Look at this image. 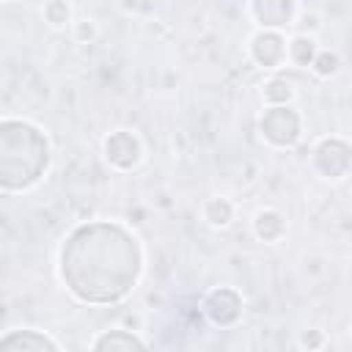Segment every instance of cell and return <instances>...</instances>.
<instances>
[{
	"instance_id": "5",
	"label": "cell",
	"mask_w": 352,
	"mask_h": 352,
	"mask_svg": "<svg viewBox=\"0 0 352 352\" xmlns=\"http://www.w3.org/2000/svg\"><path fill=\"white\" fill-rule=\"evenodd\" d=\"M206 314L214 324H231L242 314V297L234 289H217L206 297Z\"/></svg>"
},
{
	"instance_id": "6",
	"label": "cell",
	"mask_w": 352,
	"mask_h": 352,
	"mask_svg": "<svg viewBox=\"0 0 352 352\" xmlns=\"http://www.w3.org/2000/svg\"><path fill=\"white\" fill-rule=\"evenodd\" d=\"M104 151L116 168H132L140 160V143L132 132H113L104 143Z\"/></svg>"
},
{
	"instance_id": "14",
	"label": "cell",
	"mask_w": 352,
	"mask_h": 352,
	"mask_svg": "<svg viewBox=\"0 0 352 352\" xmlns=\"http://www.w3.org/2000/svg\"><path fill=\"white\" fill-rule=\"evenodd\" d=\"M289 96H292V85L283 82V80H272V82H267V88H264V99H267V102L283 104Z\"/></svg>"
},
{
	"instance_id": "7",
	"label": "cell",
	"mask_w": 352,
	"mask_h": 352,
	"mask_svg": "<svg viewBox=\"0 0 352 352\" xmlns=\"http://www.w3.org/2000/svg\"><path fill=\"white\" fill-rule=\"evenodd\" d=\"M294 0H253V14L264 28H280L292 19Z\"/></svg>"
},
{
	"instance_id": "3",
	"label": "cell",
	"mask_w": 352,
	"mask_h": 352,
	"mask_svg": "<svg viewBox=\"0 0 352 352\" xmlns=\"http://www.w3.org/2000/svg\"><path fill=\"white\" fill-rule=\"evenodd\" d=\"M261 132L270 143L275 146H292L297 138H300V118L294 110L283 107V104H275L264 113L261 118Z\"/></svg>"
},
{
	"instance_id": "16",
	"label": "cell",
	"mask_w": 352,
	"mask_h": 352,
	"mask_svg": "<svg viewBox=\"0 0 352 352\" xmlns=\"http://www.w3.org/2000/svg\"><path fill=\"white\" fill-rule=\"evenodd\" d=\"M336 55H330V52H322L319 58H316V72L319 74H330V72H336Z\"/></svg>"
},
{
	"instance_id": "10",
	"label": "cell",
	"mask_w": 352,
	"mask_h": 352,
	"mask_svg": "<svg viewBox=\"0 0 352 352\" xmlns=\"http://www.w3.org/2000/svg\"><path fill=\"white\" fill-rule=\"evenodd\" d=\"M146 344L138 338V336H132V333H126V330H110V333H104V336H99L96 341H94V349H143Z\"/></svg>"
},
{
	"instance_id": "13",
	"label": "cell",
	"mask_w": 352,
	"mask_h": 352,
	"mask_svg": "<svg viewBox=\"0 0 352 352\" xmlns=\"http://www.w3.org/2000/svg\"><path fill=\"white\" fill-rule=\"evenodd\" d=\"M289 55H292L297 63H308V60H314V41L305 38V36L294 38L292 47H289Z\"/></svg>"
},
{
	"instance_id": "15",
	"label": "cell",
	"mask_w": 352,
	"mask_h": 352,
	"mask_svg": "<svg viewBox=\"0 0 352 352\" xmlns=\"http://www.w3.org/2000/svg\"><path fill=\"white\" fill-rule=\"evenodd\" d=\"M44 14H47V19H50L52 25H63V22L69 19V6L60 3V0H52V3L44 8Z\"/></svg>"
},
{
	"instance_id": "4",
	"label": "cell",
	"mask_w": 352,
	"mask_h": 352,
	"mask_svg": "<svg viewBox=\"0 0 352 352\" xmlns=\"http://www.w3.org/2000/svg\"><path fill=\"white\" fill-rule=\"evenodd\" d=\"M346 165H349V146L344 140H322L319 148H316V168L330 176V179H338L346 173Z\"/></svg>"
},
{
	"instance_id": "9",
	"label": "cell",
	"mask_w": 352,
	"mask_h": 352,
	"mask_svg": "<svg viewBox=\"0 0 352 352\" xmlns=\"http://www.w3.org/2000/svg\"><path fill=\"white\" fill-rule=\"evenodd\" d=\"M0 349H58V344L36 330H14L0 338Z\"/></svg>"
},
{
	"instance_id": "11",
	"label": "cell",
	"mask_w": 352,
	"mask_h": 352,
	"mask_svg": "<svg viewBox=\"0 0 352 352\" xmlns=\"http://www.w3.org/2000/svg\"><path fill=\"white\" fill-rule=\"evenodd\" d=\"M256 234L261 239H267V242L270 239H278L283 234V217L278 212H261L256 217Z\"/></svg>"
},
{
	"instance_id": "8",
	"label": "cell",
	"mask_w": 352,
	"mask_h": 352,
	"mask_svg": "<svg viewBox=\"0 0 352 352\" xmlns=\"http://www.w3.org/2000/svg\"><path fill=\"white\" fill-rule=\"evenodd\" d=\"M286 55V47H283V38L272 30H264L253 38V58L264 66H278Z\"/></svg>"
},
{
	"instance_id": "1",
	"label": "cell",
	"mask_w": 352,
	"mask_h": 352,
	"mask_svg": "<svg viewBox=\"0 0 352 352\" xmlns=\"http://www.w3.org/2000/svg\"><path fill=\"white\" fill-rule=\"evenodd\" d=\"M60 272L80 300L116 302L140 275V248L121 226H80L60 250Z\"/></svg>"
},
{
	"instance_id": "12",
	"label": "cell",
	"mask_w": 352,
	"mask_h": 352,
	"mask_svg": "<svg viewBox=\"0 0 352 352\" xmlns=\"http://www.w3.org/2000/svg\"><path fill=\"white\" fill-rule=\"evenodd\" d=\"M206 220L212 226H226L231 220V204L226 198H214L206 204Z\"/></svg>"
},
{
	"instance_id": "2",
	"label": "cell",
	"mask_w": 352,
	"mask_h": 352,
	"mask_svg": "<svg viewBox=\"0 0 352 352\" xmlns=\"http://www.w3.org/2000/svg\"><path fill=\"white\" fill-rule=\"evenodd\" d=\"M47 168V138L25 121H0V187L25 190Z\"/></svg>"
}]
</instances>
